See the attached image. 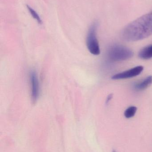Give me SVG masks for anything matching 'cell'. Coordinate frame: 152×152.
I'll list each match as a JSON object with an SVG mask.
<instances>
[{
	"label": "cell",
	"instance_id": "obj_1",
	"mask_svg": "<svg viewBox=\"0 0 152 152\" xmlns=\"http://www.w3.org/2000/svg\"><path fill=\"white\" fill-rule=\"evenodd\" d=\"M152 34V11L138 18L123 29L121 36L128 42L147 38Z\"/></svg>",
	"mask_w": 152,
	"mask_h": 152
},
{
	"label": "cell",
	"instance_id": "obj_2",
	"mask_svg": "<svg viewBox=\"0 0 152 152\" xmlns=\"http://www.w3.org/2000/svg\"><path fill=\"white\" fill-rule=\"evenodd\" d=\"M133 52L131 50L122 45H114L110 47L108 51V57L112 61H121L132 58Z\"/></svg>",
	"mask_w": 152,
	"mask_h": 152
},
{
	"label": "cell",
	"instance_id": "obj_3",
	"mask_svg": "<svg viewBox=\"0 0 152 152\" xmlns=\"http://www.w3.org/2000/svg\"><path fill=\"white\" fill-rule=\"evenodd\" d=\"M97 23L94 22L89 28L86 38L87 47L88 51L94 55L100 54V45L96 36Z\"/></svg>",
	"mask_w": 152,
	"mask_h": 152
},
{
	"label": "cell",
	"instance_id": "obj_4",
	"mask_svg": "<svg viewBox=\"0 0 152 152\" xmlns=\"http://www.w3.org/2000/svg\"><path fill=\"white\" fill-rule=\"evenodd\" d=\"M30 86H31V95L33 102H36L40 94V87L39 80L37 74L35 71H30L29 73Z\"/></svg>",
	"mask_w": 152,
	"mask_h": 152
},
{
	"label": "cell",
	"instance_id": "obj_5",
	"mask_svg": "<svg viewBox=\"0 0 152 152\" xmlns=\"http://www.w3.org/2000/svg\"><path fill=\"white\" fill-rule=\"evenodd\" d=\"M143 69V67L142 66H138L129 70L116 74L112 76V79L113 80L124 79L136 77L137 76L140 75Z\"/></svg>",
	"mask_w": 152,
	"mask_h": 152
},
{
	"label": "cell",
	"instance_id": "obj_6",
	"mask_svg": "<svg viewBox=\"0 0 152 152\" xmlns=\"http://www.w3.org/2000/svg\"><path fill=\"white\" fill-rule=\"evenodd\" d=\"M152 83V76H150L138 83L135 84V89L137 91H142L147 88Z\"/></svg>",
	"mask_w": 152,
	"mask_h": 152
},
{
	"label": "cell",
	"instance_id": "obj_7",
	"mask_svg": "<svg viewBox=\"0 0 152 152\" xmlns=\"http://www.w3.org/2000/svg\"><path fill=\"white\" fill-rule=\"evenodd\" d=\"M139 57L142 59L147 60L152 58V45L142 49L139 53Z\"/></svg>",
	"mask_w": 152,
	"mask_h": 152
},
{
	"label": "cell",
	"instance_id": "obj_8",
	"mask_svg": "<svg viewBox=\"0 0 152 152\" xmlns=\"http://www.w3.org/2000/svg\"><path fill=\"white\" fill-rule=\"evenodd\" d=\"M137 111V108L135 106H130L126 110L124 113L125 117L130 118L134 116Z\"/></svg>",
	"mask_w": 152,
	"mask_h": 152
},
{
	"label": "cell",
	"instance_id": "obj_9",
	"mask_svg": "<svg viewBox=\"0 0 152 152\" xmlns=\"http://www.w3.org/2000/svg\"><path fill=\"white\" fill-rule=\"evenodd\" d=\"M27 8L29 12L30 13V15L33 17V18L37 21V23L39 24H42V20L40 17L38 15V13L36 11H35L33 8H31L29 5H27Z\"/></svg>",
	"mask_w": 152,
	"mask_h": 152
},
{
	"label": "cell",
	"instance_id": "obj_10",
	"mask_svg": "<svg viewBox=\"0 0 152 152\" xmlns=\"http://www.w3.org/2000/svg\"><path fill=\"white\" fill-rule=\"evenodd\" d=\"M112 94H110L108 96V97H107V100H106V104L108 103L109 102V101H110L111 100V99L112 98Z\"/></svg>",
	"mask_w": 152,
	"mask_h": 152
},
{
	"label": "cell",
	"instance_id": "obj_11",
	"mask_svg": "<svg viewBox=\"0 0 152 152\" xmlns=\"http://www.w3.org/2000/svg\"><path fill=\"white\" fill-rule=\"evenodd\" d=\"M116 152V151H113V152Z\"/></svg>",
	"mask_w": 152,
	"mask_h": 152
}]
</instances>
